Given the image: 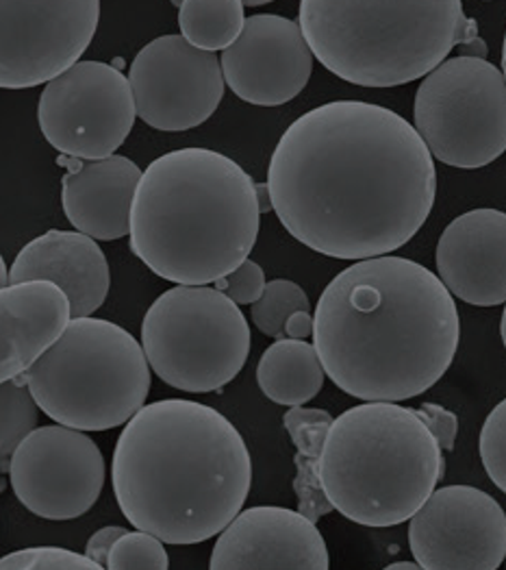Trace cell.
<instances>
[{"instance_id":"6da1fadb","label":"cell","mask_w":506,"mask_h":570,"mask_svg":"<svg viewBox=\"0 0 506 570\" xmlns=\"http://www.w3.org/2000/svg\"><path fill=\"white\" fill-rule=\"evenodd\" d=\"M433 153L400 114L335 100L280 136L268 168L272 212L307 248L361 262L403 248L428 220Z\"/></svg>"},{"instance_id":"7a4b0ae2","label":"cell","mask_w":506,"mask_h":570,"mask_svg":"<svg viewBox=\"0 0 506 570\" xmlns=\"http://www.w3.org/2000/svg\"><path fill=\"white\" fill-rule=\"evenodd\" d=\"M459 309L444 282L407 257L380 255L324 287L314 346L324 373L359 401H409L455 362Z\"/></svg>"},{"instance_id":"3957f363","label":"cell","mask_w":506,"mask_h":570,"mask_svg":"<svg viewBox=\"0 0 506 570\" xmlns=\"http://www.w3.org/2000/svg\"><path fill=\"white\" fill-rule=\"evenodd\" d=\"M125 519L166 544H200L241 512L252 460L241 433L218 410L163 399L125 425L111 464Z\"/></svg>"},{"instance_id":"277c9868","label":"cell","mask_w":506,"mask_h":570,"mask_svg":"<svg viewBox=\"0 0 506 570\" xmlns=\"http://www.w3.org/2000/svg\"><path fill=\"white\" fill-rule=\"evenodd\" d=\"M259 216L257 184L237 161L211 148H179L141 173L131 250L166 282L216 284L248 259Z\"/></svg>"},{"instance_id":"5b68a950","label":"cell","mask_w":506,"mask_h":570,"mask_svg":"<svg viewBox=\"0 0 506 570\" xmlns=\"http://www.w3.org/2000/svg\"><path fill=\"white\" fill-rule=\"evenodd\" d=\"M298 24L314 57L361 88L426 77L457 47H485L460 0H300Z\"/></svg>"},{"instance_id":"8992f818","label":"cell","mask_w":506,"mask_h":570,"mask_svg":"<svg viewBox=\"0 0 506 570\" xmlns=\"http://www.w3.org/2000/svg\"><path fill=\"white\" fill-rule=\"evenodd\" d=\"M444 449L415 407L368 401L333 419L320 460L324 494L353 523H407L444 479Z\"/></svg>"},{"instance_id":"52a82bcc","label":"cell","mask_w":506,"mask_h":570,"mask_svg":"<svg viewBox=\"0 0 506 570\" xmlns=\"http://www.w3.org/2000/svg\"><path fill=\"white\" fill-rule=\"evenodd\" d=\"M20 380L54 423L107 431L127 425L146 405L150 364L133 333L81 316L70 318Z\"/></svg>"},{"instance_id":"ba28073f","label":"cell","mask_w":506,"mask_h":570,"mask_svg":"<svg viewBox=\"0 0 506 570\" xmlns=\"http://www.w3.org/2000/svg\"><path fill=\"white\" fill-rule=\"evenodd\" d=\"M252 335L239 305L211 285L177 284L148 307L141 346L150 371L170 387L222 390L248 362Z\"/></svg>"},{"instance_id":"9c48e42d","label":"cell","mask_w":506,"mask_h":570,"mask_svg":"<svg viewBox=\"0 0 506 570\" xmlns=\"http://www.w3.org/2000/svg\"><path fill=\"white\" fill-rule=\"evenodd\" d=\"M414 120L437 161L463 170L489 166L506 150L505 72L474 55L446 59L419 83Z\"/></svg>"},{"instance_id":"30bf717a","label":"cell","mask_w":506,"mask_h":570,"mask_svg":"<svg viewBox=\"0 0 506 570\" xmlns=\"http://www.w3.org/2000/svg\"><path fill=\"white\" fill-rule=\"evenodd\" d=\"M136 116L129 79L102 61H77L50 79L38 105L47 142L77 159L113 155L129 138Z\"/></svg>"},{"instance_id":"8fae6325","label":"cell","mask_w":506,"mask_h":570,"mask_svg":"<svg viewBox=\"0 0 506 570\" xmlns=\"http://www.w3.org/2000/svg\"><path fill=\"white\" fill-rule=\"evenodd\" d=\"M100 0H0V88L48 83L92 45Z\"/></svg>"},{"instance_id":"7c38bea8","label":"cell","mask_w":506,"mask_h":570,"mask_svg":"<svg viewBox=\"0 0 506 570\" xmlns=\"http://www.w3.org/2000/svg\"><path fill=\"white\" fill-rule=\"evenodd\" d=\"M105 473V458L92 438L59 423L33 429L9 460L16 499L54 523L88 514L102 492Z\"/></svg>"},{"instance_id":"4fadbf2b","label":"cell","mask_w":506,"mask_h":570,"mask_svg":"<svg viewBox=\"0 0 506 570\" xmlns=\"http://www.w3.org/2000/svg\"><path fill=\"white\" fill-rule=\"evenodd\" d=\"M129 83L141 122L159 131H189L216 114L227 81L216 52L183 36H163L136 55Z\"/></svg>"},{"instance_id":"5bb4252c","label":"cell","mask_w":506,"mask_h":570,"mask_svg":"<svg viewBox=\"0 0 506 570\" xmlns=\"http://www.w3.org/2000/svg\"><path fill=\"white\" fill-rule=\"evenodd\" d=\"M409 549L426 570H496L506 562V514L472 485L435 488L409 519Z\"/></svg>"},{"instance_id":"9a60e30c","label":"cell","mask_w":506,"mask_h":570,"mask_svg":"<svg viewBox=\"0 0 506 570\" xmlns=\"http://www.w3.org/2000/svg\"><path fill=\"white\" fill-rule=\"evenodd\" d=\"M220 63L232 95L257 107H280L307 88L314 50L300 24L277 13H259L246 18Z\"/></svg>"},{"instance_id":"2e32d148","label":"cell","mask_w":506,"mask_h":570,"mask_svg":"<svg viewBox=\"0 0 506 570\" xmlns=\"http://www.w3.org/2000/svg\"><path fill=\"white\" fill-rule=\"evenodd\" d=\"M324 535L302 512L278 505L241 510L214 547L211 570H326Z\"/></svg>"},{"instance_id":"e0dca14e","label":"cell","mask_w":506,"mask_h":570,"mask_svg":"<svg viewBox=\"0 0 506 570\" xmlns=\"http://www.w3.org/2000/svg\"><path fill=\"white\" fill-rule=\"evenodd\" d=\"M435 262L453 296L476 307L505 305V212L478 207L460 214L437 242Z\"/></svg>"},{"instance_id":"ac0fdd59","label":"cell","mask_w":506,"mask_h":570,"mask_svg":"<svg viewBox=\"0 0 506 570\" xmlns=\"http://www.w3.org/2000/svg\"><path fill=\"white\" fill-rule=\"evenodd\" d=\"M52 282L70 298L72 318L92 316L109 296L111 273L102 248L81 232L52 229L31 239L9 268V284Z\"/></svg>"},{"instance_id":"d6986e66","label":"cell","mask_w":506,"mask_h":570,"mask_svg":"<svg viewBox=\"0 0 506 570\" xmlns=\"http://www.w3.org/2000/svg\"><path fill=\"white\" fill-rule=\"evenodd\" d=\"M139 179L138 164L125 155L81 159L61 179L66 218L77 232L100 242L129 236Z\"/></svg>"},{"instance_id":"ffe728a7","label":"cell","mask_w":506,"mask_h":570,"mask_svg":"<svg viewBox=\"0 0 506 570\" xmlns=\"http://www.w3.org/2000/svg\"><path fill=\"white\" fill-rule=\"evenodd\" d=\"M70 318V298L52 282L0 287V383L20 380Z\"/></svg>"},{"instance_id":"44dd1931","label":"cell","mask_w":506,"mask_h":570,"mask_svg":"<svg viewBox=\"0 0 506 570\" xmlns=\"http://www.w3.org/2000/svg\"><path fill=\"white\" fill-rule=\"evenodd\" d=\"M323 362L314 344L294 337H280L259 360L257 383L277 405H305L324 387Z\"/></svg>"},{"instance_id":"7402d4cb","label":"cell","mask_w":506,"mask_h":570,"mask_svg":"<svg viewBox=\"0 0 506 570\" xmlns=\"http://www.w3.org/2000/svg\"><path fill=\"white\" fill-rule=\"evenodd\" d=\"M330 423L333 416L326 410H314L302 405L289 407V412L282 416V425L296 446L294 492L298 497V512L309 517L314 523H318L323 517L335 510L328 497L324 494L320 481L324 440Z\"/></svg>"},{"instance_id":"603a6c76","label":"cell","mask_w":506,"mask_h":570,"mask_svg":"<svg viewBox=\"0 0 506 570\" xmlns=\"http://www.w3.org/2000/svg\"><path fill=\"white\" fill-rule=\"evenodd\" d=\"M244 7L241 0H183L179 7L181 36L200 50H225L246 24Z\"/></svg>"},{"instance_id":"cb8c5ba5","label":"cell","mask_w":506,"mask_h":570,"mask_svg":"<svg viewBox=\"0 0 506 570\" xmlns=\"http://www.w3.org/2000/svg\"><path fill=\"white\" fill-rule=\"evenodd\" d=\"M38 410L24 381L0 383V471H9L16 446L38 428Z\"/></svg>"},{"instance_id":"d4e9b609","label":"cell","mask_w":506,"mask_h":570,"mask_svg":"<svg viewBox=\"0 0 506 570\" xmlns=\"http://www.w3.org/2000/svg\"><path fill=\"white\" fill-rule=\"evenodd\" d=\"M311 303L307 292L289 279H275L266 284L264 294L252 303V323L257 330L280 340L285 337V323L296 312H309Z\"/></svg>"},{"instance_id":"484cf974","label":"cell","mask_w":506,"mask_h":570,"mask_svg":"<svg viewBox=\"0 0 506 570\" xmlns=\"http://www.w3.org/2000/svg\"><path fill=\"white\" fill-rule=\"evenodd\" d=\"M163 544V540L148 531H125L109 553L107 569L168 570L170 556Z\"/></svg>"},{"instance_id":"4316f807","label":"cell","mask_w":506,"mask_h":570,"mask_svg":"<svg viewBox=\"0 0 506 570\" xmlns=\"http://www.w3.org/2000/svg\"><path fill=\"white\" fill-rule=\"evenodd\" d=\"M2 570H100L90 556L61 547H31L0 558Z\"/></svg>"},{"instance_id":"83f0119b","label":"cell","mask_w":506,"mask_h":570,"mask_svg":"<svg viewBox=\"0 0 506 570\" xmlns=\"http://www.w3.org/2000/svg\"><path fill=\"white\" fill-rule=\"evenodd\" d=\"M478 449L487 476L506 494V399L485 419Z\"/></svg>"},{"instance_id":"f1b7e54d","label":"cell","mask_w":506,"mask_h":570,"mask_svg":"<svg viewBox=\"0 0 506 570\" xmlns=\"http://www.w3.org/2000/svg\"><path fill=\"white\" fill-rule=\"evenodd\" d=\"M214 287L222 289L237 305H252L266 289V273L257 262H241L232 273L218 279Z\"/></svg>"},{"instance_id":"f546056e","label":"cell","mask_w":506,"mask_h":570,"mask_svg":"<svg viewBox=\"0 0 506 570\" xmlns=\"http://www.w3.org/2000/svg\"><path fill=\"white\" fill-rule=\"evenodd\" d=\"M415 412L419 414V419L433 431V435L441 444L444 453H450L455 449L457 433H459V419H457V414L446 410V407H441V405H437V403H424V405L415 407Z\"/></svg>"},{"instance_id":"4dcf8cb0","label":"cell","mask_w":506,"mask_h":570,"mask_svg":"<svg viewBox=\"0 0 506 570\" xmlns=\"http://www.w3.org/2000/svg\"><path fill=\"white\" fill-rule=\"evenodd\" d=\"M125 531H127V529L116 527V524L98 529L92 538L88 540V544H86V556H90L96 564H100V569H107L109 553H111L113 544L118 542V538H120Z\"/></svg>"},{"instance_id":"1f68e13d","label":"cell","mask_w":506,"mask_h":570,"mask_svg":"<svg viewBox=\"0 0 506 570\" xmlns=\"http://www.w3.org/2000/svg\"><path fill=\"white\" fill-rule=\"evenodd\" d=\"M314 335V316L311 312H296L285 323V337L294 340H307Z\"/></svg>"},{"instance_id":"d6a6232c","label":"cell","mask_w":506,"mask_h":570,"mask_svg":"<svg viewBox=\"0 0 506 570\" xmlns=\"http://www.w3.org/2000/svg\"><path fill=\"white\" fill-rule=\"evenodd\" d=\"M389 570H414L421 569L417 562H394V564H389L387 567Z\"/></svg>"},{"instance_id":"836d02e7","label":"cell","mask_w":506,"mask_h":570,"mask_svg":"<svg viewBox=\"0 0 506 570\" xmlns=\"http://www.w3.org/2000/svg\"><path fill=\"white\" fill-rule=\"evenodd\" d=\"M4 285H9V271H7V264L0 255V287H4Z\"/></svg>"},{"instance_id":"e575fe53","label":"cell","mask_w":506,"mask_h":570,"mask_svg":"<svg viewBox=\"0 0 506 570\" xmlns=\"http://www.w3.org/2000/svg\"><path fill=\"white\" fill-rule=\"evenodd\" d=\"M246 7H261V4H268V2H275V0H241Z\"/></svg>"},{"instance_id":"d590c367","label":"cell","mask_w":506,"mask_h":570,"mask_svg":"<svg viewBox=\"0 0 506 570\" xmlns=\"http://www.w3.org/2000/svg\"><path fill=\"white\" fill-rule=\"evenodd\" d=\"M500 335H503V344H505L506 348V303L505 312H503V321H500Z\"/></svg>"},{"instance_id":"8d00e7d4","label":"cell","mask_w":506,"mask_h":570,"mask_svg":"<svg viewBox=\"0 0 506 570\" xmlns=\"http://www.w3.org/2000/svg\"><path fill=\"white\" fill-rule=\"evenodd\" d=\"M503 72H505V79H506V36H505V45H503Z\"/></svg>"},{"instance_id":"74e56055","label":"cell","mask_w":506,"mask_h":570,"mask_svg":"<svg viewBox=\"0 0 506 570\" xmlns=\"http://www.w3.org/2000/svg\"><path fill=\"white\" fill-rule=\"evenodd\" d=\"M0 462H2V455H0ZM2 490H4V479L0 476V492H2Z\"/></svg>"},{"instance_id":"f35d334b","label":"cell","mask_w":506,"mask_h":570,"mask_svg":"<svg viewBox=\"0 0 506 570\" xmlns=\"http://www.w3.org/2000/svg\"><path fill=\"white\" fill-rule=\"evenodd\" d=\"M170 2H172L175 7H181V4H183V0H170Z\"/></svg>"},{"instance_id":"ab89813d","label":"cell","mask_w":506,"mask_h":570,"mask_svg":"<svg viewBox=\"0 0 506 570\" xmlns=\"http://www.w3.org/2000/svg\"><path fill=\"white\" fill-rule=\"evenodd\" d=\"M485 2H489V0H485Z\"/></svg>"}]
</instances>
